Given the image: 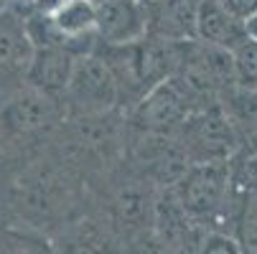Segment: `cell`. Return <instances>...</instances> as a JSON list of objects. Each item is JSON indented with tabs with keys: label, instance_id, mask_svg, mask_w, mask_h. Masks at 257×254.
<instances>
[{
	"label": "cell",
	"instance_id": "9a60e30c",
	"mask_svg": "<svg viewBox=\"0 0 257 254\" xmlns=\"http://www.w3.org/2000/svg\"><path fill=\"white\" fill-rule=\"evenodd\" d=\"M232 61H234L237 89L257 92V41L247 39L242 46H237L232 51Z\"/></svg>",
	"mask_w": 257,
	"mask_h": 254
},
{
	"label": "cell",
	"instance_id": "8fae6325",
	"mask_svg": "<svg viewBox=\"0 0 257 254\" xmlns=\"http://www.w3.org/2000/svg\"><path fill=\"white\" fill-rule=\"evenodd\" d=\"M249 39L244 21L232 16L219 0H201L199 8V21H196V41L234 51Z\"/></svg>",
	"mask_w": 257,
	"mask_h": 254
},
{
	"label": "cell",
	"instance_id": "9c48e42d",
	"mask_svg": "<svg viewBox=\"0 0 257 254\" xmlns=\"http://www.w3.org/2000/svg\"><path fill=\"white\" fill-rule=\"evenodd\" d=\"M151 33L166 41H196L201 0H148Z\"/></svg>",
	"mask_w": 257,
	"mask_h": 254
},
{
	"label": "cell",
	"instance_id": "e0dca14e",
	"mask_svg": "<svg viewBox=\"0 0 257 254\" xmlns=\"http://www.w3.org/2000/svg\"><path fill=\"white\" fill-rule=\"evenodd\" d=\"M133 254H178V251L168 241H163L156 231H148V234L143 231L133 246Z\"/></svg>",
	"mask_w": 257,
	"mask_h": 254
},
{
	"label": "cell",
	"instance_id": "5bb4252c",
	"mask_svg": "<svg viewBox=\"0 0 257 254\" xmlns=\"http://www.w3.org/2000/svg\"><path fill=\"white\" fill-rule=\"evenodd\" d=\"M115 211H117V219L122 221V226H143L145 216L153 221V211H156V201L145 198L143 191L138 188H125L120 191L117 201H115Z\"/></svg>",
	"mask_w": 257,
	"mask_h": 254
},
{
	"label": "cell",
	"instance_id": "7c38bea8",
	"mask_svg": "<svg viewBox=\"0 0 257 254\" xmlns=\"http://www.w3.org/2000/svg\"><path fill=\"white\" fill-rule=\"evenodd\" d=\"M56 254H112L104 234L92 221H69L54 236Z\"/></svg>",
	"mask_w": 257,
	"mask_h": 254
},
{
	"label": "cell",
	"instance_id": "8992f818",
	"mask_svg": "<svg viewBox=\"0 0 257 254\" xmlns=\"http://www.w3.org/2000/svg\"><path fill=\"white\" fill-rule=\"evenodd\" d=\"M232 183V165L222 163H189L176 180V193L196 221H209L224 208Z\"/></svg>",
	"mask_w": 257,
	"mask_h": 254
},
{
	"label": "cell",
	"instance_id": "d6986e66",
	"mask_svg": "<svg viewBox=\"0 0 257 254\" xmlns=\"http://www.w3.org/2000/svg\"><path fill=\"white\" fill-rule=\"evenodd\" d=\"M28 3H31V11H39V13L51 16L59 8H64L66 3H71V0H28Z\"/></svg>",
	"mask_w": 257,
	"mask_h": 254
},
{
	"label": "cell",
	"instance_id": "3957f363",
	"mask_svg": "<svg viewBox=\"0 0 257 254\" xmlns=\"http://www.w3.org/2000/svg\"><path fill=\"white\" fill-rule=\"evenodd\" d=\"M64 102L77 115H107L122 102L115 71L97 49L77 59Z\"/></svg>",
	"mask_w": 257,
	"mask_h": 254
},
{
	"label": "cell",
	"instance_id": "7a4b0ae2",
	"mask_svg": "<svg viewBox=\"0 0 257 254\" xmlns=\"http://www.w3.org/2000/svg\"><path fill=\"white\" fill-rule=\"evenodd\" d=\"M11 206L28 226L41 231L56 221L64 226L74 208V188L51 160H36L11 180Z\"/></svg>",
	"mask_w": 257,
	"mask_h": 254
},
{
	"label": "cell",
	"instance_id": "44dd1931",
	"mask_svg": "<svg viewBox=\"0 0 257 254\" xmlns=\"http://www.w3.org/2000/svg\"><path fill=\"white\" fill-rule=\"evenodd\" d=\"M11 3H13V0H0V13H6V11H11Z\"/></svg>",
	"mask_w": 257,
	"mask_h": 254
},
{
	"label": "cell",
	"instance_id": "52a82bcc",
	"mask_svg": "<svg viewBox=\"0 0 257 254\" xmlns=\"http://www.w3.org/2000/svg\"><path fill=\"white\" fill-rule=\"evenodd\" d=\"M151 33L148 0H97V44L133 46Z\"/></svg>",
	"mask_w": 257,
	"mask_h": 254
},
{
	"label": "cell",
	"instance_id": "ffe728a7",
	"mask_svg": "<svg viewBox=\"0 0 257 254\" xmlns=\"http://www.w3.org/2000/svg\"><path fill=\"white\" fill-rule=\"evenodd\" d=\"M244 28H247V36L252 41H257V13L254 16H249L247 21H244Z\"/></svg>",
	"mask_w": 257,
	"mask_h": 254
},
{
	"label": "cell",
	"instance_id": "277c9868",
	"mask_svg": "<svg viewBox=\"0 0 257 254\" xmlns=\"http://www.w3.org/2000/svg\"><path fill=\"white\" fill-rule=\"evenodd\" d=\"M196 110H201V107H196L194 92L183 84L181 77H171L148 89L135 102L133 120L143 132L166 137L176 135Z\"/></svg>",
	"mask_w": 257,
	"mask_h": 254
},
{
	"label": "cell",
	"instance_id": "2e32d148",
	"mask_svg": "<svg viewBox=\"0 0 257 254\" xmlns=\"http://www.w3.org/2000/svg\"><path fill=\"white\" fill-rule=\"evenodd\" d=\"M194 254H244L242 244L224 231H206Z\"/></svg>",
	"mask_w": 257,
	"mask_h": 254
},
{
	"label": "cell",
	"instance_id": "ac0fdd59",
	"mask_svg": "<svg viewBox=\"0 0 257 254\" xmlns=\"http://www.w3.org/2000/svg\"><path fill=\"white\" fill-rule=\"evenodd\" d=\"M232 16H237L239 21H247L249 16L257 13V0H219Z\"/></svg>",
	"mask_w": 257,
	"mask_h": 254
},
{
	"label": "cell",
	"instance_id": "5b68a950",
	"mask_svg": "<svg viewBox=\"0 0 257 254\" xmlns=\"http://www.w3.org/2000/svg\"><path fill=\"white\" fill-rule=\"evenodd\" d=\"M178 145L189 163H222L232 160L237 150V132L232 120L219 107H204L196 110L181 125Z\"/></svg>",
	"mask_w": 257,
	"mask_h": 254
},
{
	"label": "cell",
	"instance_id": "30bf717a",
	"mask_svg": "<svg viewBox=\"0 0 257 254\" xmlns=\"http://www.w3.org/2000/svg\"><path fill=\"white\" fill-rule=\"evenodd\" d=\"M77 59L79 56L74 51H66V49H51V46L36 49L33 59H31V64L26 69L23 82H28L31 87L41 89L46 94L64 97Z\"/></svg>",
	"mask_w": 257,
	"mask_h": 254
},
{
	"label": "cell",
	"instance_id": "6da1fadb",
	"mask_svg": "<svg viewBox=\"0 0 257 254\" xmlns=\"http://www.w3.org/2000/svg\"><path fill=\"white\" fill-rule=\"evenodd\" d=\"M69 107L64 97L46 94L28 82L0 87V153H23L41 137H49L64 120Z\"/></svg>",
	"mask_w": 257,
	"mask_h": 254
},
{
	"label": "cell",
	"instance_id": "ba28073f",
	"mask_svg": "<svg viewBox=\"0 0 257 254\" xmlns=\"http://www.w3.org/2000/svg\"><path fill=\"white\" fill-rule=\"evenodd\" d=\"M33 41L26 31L23 16L13 11L0 13V87L21 82L33 59Z\"/></svg>",
	"mask_w": 257,
	"mask_h": 254
},
{
	"label": "cell",
	"instance_id": "4fadbf2b",
	"mask_svg": "<svg viewBox=\"0 0 257 254\" xmlns=\"http://www.w3.org/2000/svg\"><path fill=\"white\" fill-rule=\"evenodd\" d=\"M0 254H56L51 236L36 226H0Z\"/></svg>",
	"mask_w": 257,
	"mask_h": 254
}]
</instances>
